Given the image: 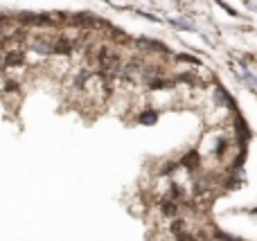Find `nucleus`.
I'll list each match as a JSON object with an SVG mask.
<instances>
[{"label":"nucleus","mask_w":257,"mask_h":241,"mask_svg":"<svg viewBox=\"0 0 257 241\" xmlns=\"http://www.w3.org/2000/svg\"><path fill=\"white\" fill-rule=\"evenodd\" d=\"M23 52H9L7 54V59H5V66H18V63H23Z\"/></svg>","instance_id":"nucleus-2"},{"label":"nucleus","mask_w":257,"mask_h":241,"mask_svg":"<svg viewBox=\"0 0 257 241\" xmlns=\"http://www.w3.org/2000/svg\"><path fill=\"white\" fill-rule=\"evenodd\" d=\"M97 63H99V68L108 70V68L118 66V54H115L111 47H99L97 50Z\"/></svg>","instance_id":"nucleus-1"}]
</instances>
